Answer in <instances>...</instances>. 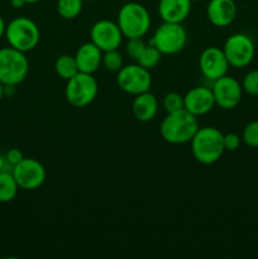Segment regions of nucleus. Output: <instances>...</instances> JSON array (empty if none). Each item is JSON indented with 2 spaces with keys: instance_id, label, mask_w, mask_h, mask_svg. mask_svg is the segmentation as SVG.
<instances>
[{
  "instance_id": "f704fd0d",
  "label": "nucleus",
  "mask_w": 258,
  "mask_h": 259,
  "mask_svg": "<svg viewBox=\"0 0 258 259\" xmlns=\"http://www.w3.org/2000/svg\"><path fill=\"white\" fill-rule=\"evenodd\" d=\"M194 2H201V0H191V3H194Z\"/></svg>"
},
{
  "instance_id": "9d476101",
  "label": "nucleus",
  "mask_w": 258,
  "mask_h": 259,
  "mask_svg": "<svg viewBox=\"0 0 258 259\" xmlns=\"http://www.w3.org/2000/svg\"><path fill=\"white\" fill-rule=\"evenodd\" d=\"M19 189L25 191L37 190L45 184L46 172L45 166L34 158H23L18 164H15L12 171Z\"/></svg>"
},
{
  "instance_id": "c756f323",
  "label": "nucleus",
  "mask_w": 258,
  "mask_h": 259,
  "mask_svg": "<svg viewBox=\"0 0 258 259\" xmlns=\"http://www.w3.org/2000/svg\"><path fill=\"white\" fill-rule=\"evenodd\" d=\"M10 4H12L13 8L15 9H19V8H23L25 5L24 0H10Z\"/></svg>"
},
{
  "instance_id": "4be33fe9",
  "label": "nucleus",
  "mask_w": 258,
  "mask_h": 259,
  "mask_svg": "<svg viewBox=\"0 0 258 259\" xmlns=\"http://www.w3.org/2000/svg\"><path fill=\"white\" fill-rule=\"evenodd\" d=\"M161 57L162 53L153 45H149L146 46L143 52L141 53V56L137 60V63L141 65L142 67L147 68V70H152V68H154L158 65L159 61H161Z\"/></svg>"
},
{
  "instance_id": "f8f14e48",
  "label": "nucleus",
  "mask_w": 258,
  "mask_h": 259,
  "mask_svg": "<svg viewBox=\"0 0 258 259\" xmlns=\"http://www.w3.org/2000/svg\"><path fill=\"white\" fill-rule=\"evenodd\" d=\"M123 33L118 23L103 19L96 22L90 29L91 42L100 48L103 52L111 50H118L123 42Z\"/></svg>"
},
{
  "instance_id": "c85d7f7f",
  "label": "nucleus",
  "mask_w": 258,
  "mask_h": 259,
  "mask_svg": "<svg viewBox=\"0 0 258 259\" xmlns=\"http://www.w3.org/2000/svg\"><path fill=\"white\" fill-rule=\"evenodd\" d=\"M242 143V137L237 133H227L224 134V149L228 152L237 151Z\"/></svg>"
},
{
  "instance_id": "1a4fd4ad",
  "label": "nucleus",
  "mask_w": 258,
  "mask_h": 259,
  "mask_svg": "<svg viewBox=\"0 0 258 259\" xmlns=\"http://www.w3.org/2000/svg\"><path fill=\"white\" fill-rule=\"evenodd\" d=\"M116 82L124 93L136 96L149 91L152 86V76L149 70L142 67L138 63H134L123 66L118 71Z\"/></svg>"
},
{
  "instance_id": "6e6552de",
  "label": "nucleus",
  "mask_w": 258,
  "mask_h": 259,
  "mask_svg": "<svg viewBox=\"0 0 258 259\" xmlns=\"http://www.w3.org/2000/svg\"><path fill=\"white\" fill-rule=\"evenodd\" d=\"M223 52L232 67L243 68L250 65L254 58L255 46L249 35L244 33H234L224 42Z\"/></svg>"
},
{
  "instance_id": "cd10ccee",
  "label": "nucleus",
  "mask_w": 258,
  "mask_h": 259,
  "mask_svg": "<svg viewBox=\"0 0 258 259\" xmlns=\"http://www.w3.org/2000/svg\"><path fill=\"white\" fill-rule=\"evenodd\" d=\"M4 158H5L4 171L12 172L15 164L19 163V162L24 158V156H23V152L20 151V149L12 148L7 152V154L4 156Z\"/></svg>"
},
{
  "instance_id": "e433bc0d",
  "label": "nucleus",
  "mask_w": 258,
  "mask_h": 259,
  "mask_svg": "<svg viewBox=\"0 0 258 259\" xmlns=\"http://www.w3.org/2000/svg\"><path fill=\"white\" fill-rule=\"evenodd\" d=\"M83 2H88V0H83Z\"/></svg>"
},
{
  "instance_id": "2eb2a0df",
  "label": "nucleus",
  "mask_w": 258,
  "mask_h": 259,
  "mask_svg": "<svg viewBox=\"0 0 258 259\" xmlns=\"http://www.w3.org/2000/svg\"><path fill=\"white\" fill-rule=\"evenodd\" d=\"M206 17L215 27H228L237 17V4L234 0H210L206 7Z\"/></svg>"
},
{
  "instance_id": "393cba45",
  "label": "nucleus",
  "mask_w": 258,
  "mask_h": 259,
  "mask_svg": "<svg viewBox=\"0 0 258 259\" xmlns=\"http://www.w3.org/2000/svg\"><path fill=\"white\" fill-rule=\"evenodd\" d=\"M162 104H163V109L166 110V113H174V111H179L181 109H185L184 96L179 93L166 94Z\"/></svg>"
},
{
  "instance_id": "a211bd4d",
  "label": "nucleus",
  "mask_w": 258,
  "mask_h": 259,
  "mask_svg": "<svg viewBox=\"0 0 258 259\" xmlns=\"http://www.w3.org/2000/svg\"><path fill=\"white\" fill-rule=\"evenodd\" d=\"M158 111V100L151 91L136 95L132 104V113L138 121H151Z\"/></svg>"
},
{
  "instance_id": "a878e982",
  "label": "nucleus",
  "mask_w": 258,
  "mask_h": 259,
  "mask_svg": "<svg viewBox=\"0 0 258 259\" xmlns=\"http://www.w3.org/2000/svg\"><path fill=\"white\" fill-rule=\"evenodd\" d=\"M240 85L245 94L258 96V70H252L245 73Z\"/></svg>"
},
{
  "instance_id": "f03ea898",
  "label": "nucleus",
  "mask_w": 258,
  "mask_h": 259,
  "mask_svg": "<svg viewBox=\"0 0 258 259\" xmlns=\"http://www.w3.org/2000/svg\"><path fill=\"white\" fill-rule=\"evenodd\" d=\"M191 152L194 158L201 164H214L222 158L224 149V133L215 126H202L197 129L191 139Z\"/></svg>"
},
{
  "instance_id": "473e14b6",
  "label": "nucleus",
  "mask_w": 258,
  "mask_h": 259,
  "mask_svg": "<svg viewBox=\"0 0 258 259\" xmlns=\"http://www.w3.org/2000/svg\"><path fill=\"white\" fill-rule=\"evenodd\" d=\"M3 98H4V85L0 82V101H2Z\"/></svg>"
},
{
  "instance_id": "0eeeda50",
  "label": "nucleus",
  "mask_w": 258,
  "mask_h": 259,
  "mask_svg": "<svg viewBox=\"0 0 258 259\" xmlns=\"http://www.w3.org/2000/svg\"><path fill=\"white\" fill-rule=\"evenodd\" d=\"M187 43V32L182 23L163 22L153 33L151 45L162 55H176Z\"/></svg>"
},
{
  "instance_id": "bb28decb",
  "label": "nucleus",
  "mask_w": 258,
  "mask_h": 259,
  "mask_svg": "<svg viewBox=\"0 0 258 259\" xmlns=\"http://www.w3.org/2000/svg\"><path fill=\"white\" fill-rule=\"evenodd\" d=\"M146 43L143 42L142 38H128V43L125 46V51L128 53V56L133 60H138V57L141 56V53L143 52V50L146 48Z\"/></svg>"
},
{
  "instance_id": "39448f33",
  "label": "nucleus",
  "mask_w": 258,
  "mask_h": 259,
  "mask_svg": "<svg viewBox=\"0 0 258 259\" xmlns=\"http://www.w3.org/2000/svg\"><path fill=\"white\" fill-rule=\"evenodd\" d=\"M29 62L25 53L13 47L0 48V82L18 86L25 80Z\"/></svg>"
},
{
  "instance_id": "6ab92c4d",
  "label": "nucleus",
  "mask_w": 258,
  "mask_h": 259,
  "mask_svg": "<svg viewBox=\"0 0 258 259\" xmlns=\"http://www.w3.org/2000/svg\"><path fill=\"white\" fill-rule=\"evenodd\" d=\"M18 190H19V186L12 172H0V202L7 204V202L13 201L17 196Z\"/></svg>"
},
{
  "instance_id": "412c9836",
  "label": "nucleus",
  "mask_w": 258,
  "mask_h": 259,
  "mask_svg": "<svg viewBox=\"0 0 258 259\" xmlns=\"http://www.w3.org/2000/svg\"><path fill=\"white\" fill-rule=\"evenodd\" d=\"M83 0H57V13L63 19H75L81 14Z\"/></svg>"
},
{
  "instance_id": "f257e3e1",
  "label": "nucleus",
  "mask_w": 258,
  "mask_h": 259,
  "mask_svg": "<svg viewBox=\"0 0 258 259\" xmlns=\"http://www.w3.org/2000/svg\"><path fill=\"white\" fill-rule=\"evenodd\" d=\"M197 116L192 115L186 109L167 113L159 126V134L169 144H185L191 142L199 129Z\"/></svg>"
},
{
  "instance_id": "4468645a",
  "label": "nucleus",
  "mask_w": 258,
  "mask_h": 259,
  "mask_svg": "<svg viewBox=\"0 0 258 259\" xmlns=\"http://www.w3.org/2000/svg\"><path fill=\"white\" fill-rule=\"evenodd\" d=\"M184 105L189 113L195 116H201L212 110L215 105V99L211 89L205 86L192 88L184 96Z\"/></svg>"
},
{
  "instance_id": "2f4dec72",
  "label": "nucleus",
  "mask_w": 258,
  "mask_h": 259,
  "mask_svg": "<svg viewBox=\"0 0 258 259\" xmlns=\"http://www.w3.org/2000/svg\"><path fill=\"white\" fill-rule=\"evenodd\" d=\"M4 164H5V158H4V156H2V154H0V172L4 169Z\"/></svg>"
},
{
  "instance_id": "f3484780",
  "label": "nucleus",
  "mask_w": 258,
  "mask_h": 259,
  "mask_svg": "<svg viewBox=\"0 0 258 259\" xmlns=\"http://www.w3.org/2000/svg\"><path fill=\"white\" fill-rule=\"evenodd\" d=\"M191 12V0H159L158 14L163 22L182 23Z\"/></svg>"
},
{
  "instance_id": "b1692460",
  "label": "nucleus",
  "mask_w": 258,
  "mask_h": 259,
  "mask_svg": "<svg viewBox=\"0 0 258 259\" xmlns=\"http://www.w3.org/2000/svg\"><path fill=\"white\" fill-rule=\"evenodd\" d=\"M242 141L250 148H258V120H252L244 126Z\"/></svg>"
},
{
  "instance_id": "423d86ee",
  "label": "nucleus",
  "mask_w": 258,
  "mask_h": 259,
  "mask_svg": "<svg viewBox=\"0 0 258 259\" xmlns=\"http://www.w3.org/2000/svg\"><path fill=\"white\" fill-rule=\"evenodd\" d=\"M98 91L99 85L94 75L78 72L77 75L67 80L65 96L70 105L75 108H85L95 100Z\"/></svg>"
},
{
  "instance_id": "aec40b11",
  "label": "nucleus",
  "mask_w": 258,
  "mask_h": 259,
  "mask_svg": "<svg viewBox=\"0 0 258 259\" xmlns=\"http://www.w3.org/2000/svg\"><path fill=\"white\" fill-rule=\"evenodd\" d=\"M56 73L63 80H70L75 75H77L78 71L77 62H76L75 56L72 55H61L55 62Z\"/></svg>"
},
{
  "instance_id": "5701e85b",
  "label": "nucleus",
  "mask_w": 258,
  "mask_h": 259,
  "mask_svg": "<svg viewBox=\"0 0 258 259\" xmlns=\"http://www.w3.org/2000/svg\"><path fill=\"white\" fill-rule=\"evenodd\" d=\"M101 65L111 72H118L124 66L123 56L119 53L118 50H111L103 52V62Z\"/></svg>"
},
{
  "instance_id": "7ed1b4c3",
  "label": "nucleus",
  "mask_w": 258,
  "mask_h": 259,
  "mask_svg": "<svg viewBox=\"0 0 258 259\" xmlns=\"http://www.w3.org/2000/svg\"><path fill=\"white\" fill-rule=\"evenodd\" d=\"M116 23L124 37L142 38L151 27V15L141 3L129 2L119 9Z\"/></svg>"
},
{
  "instance_id": "20e7f679",
  "label": "nucleus",
  "mask_w": 258,
  "mask_h": 259,
  "mask_svg": "<svg viewBox=\"0 0 258 259\" xmlns=\"http://www.w3.org/2000/svg\"><path fill=\"white\" fill-rule=\"evenodd\" d=\"M5 38L10 47L27 53L38 46L40 32L35 22L27 17H18L5 27Z\"/></svg>"
},
{
  "instance_id": "dca6fc26",
  "label": "nucleus",
  "mask_w": 258,
  "mask_h": 259,
  "mask_svg": "<svg viewBox=\"0 0 258 259\" xmlns=\"http://www.w3.org/2000/svg\"><path fill=\"white\" fill-rule=\"evenodd\" d=\"M75 58L80 72L94 75L103 62V51L90 40L78 47Z\"/></svg>"
},
{
  "instance_id": "c9c22d12",
  "label": "nucleus",
  "mask_w": 258,
  "mask_h": 259,
  "mask_svg": "<svg viewBox=\"0 0 258 259\" xmlns=\"http://www.w3.org/2000/svg\"><path fill=\"white\" fill-rule=\"evenodd\" d=\"M257 109H258V96H257Z\"/></svg>"
},
{
  "instance_id": "72a5a7b5",
  "label": "nucleus",
  "mask_w": 258,
  "mask_h": 259,
  "mask_svg": "<svg viewBox=\"0 0 258 259\" xmlns=\"http://www.w3.org/2000/svg\"><path fill=\"white\" fill-rule=\"evenodd\" d=\"M25 4H34V3L40 2V0H24Z\"/></svg>"
},
{
  "instance_id": "9b49d317",
  "label": "nucleus",
  "mask_w": 258,
  "mask_h": 259,
  "mask_svg": "<svg viewBox=\"0 0 258 259\" xmlns=\"http://www.w3.org/2000/svg\"><path fill=\"white\" fill-rule=\"evenodd\" d=\"M211 91L215 99V105L220 106L224 110H232L237 108L242 100V85L237 78L232 76L225 75L212 81Z\"/></svg>"
},
{
  "instance_id": "ddd939ff",
  "label": "nucleus",
  "mask_w": 258,
  "mask_h": 259,
  "mask_svg": "<svg viewBox=\"0 0 258 259\" xmlns=\"http://www.w3.org/2000/svg\"><path fill=\"white\" fill-rule=\"evenodd\" d=\"M199 67L204 77L210 81H215L227 75L230 65L223 52V48L207 47L200 55Z\"/></svg>"
},
{
  "instance_id": "7c9ffc66",
  "label": "nucleus",
  "mask_w": 258,
  "mask_h": 259,
  "mask_svg": "<svg viewBox=\"0 0 258 259\" xmlns=\"http://www.w3.org/2000/svg\"><path fill=\"white\" fill-rule=\"evenodd\" d=\"M5 27H7V24H5L4 19L0 17V38L5 34Z\"/></svg>"
}]
</instances>
